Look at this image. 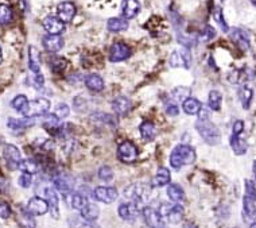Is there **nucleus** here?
<instances>
[{
    "label": "nucleus",
    "mask_w": 256,
    "mask_h": 228,
    "mask_svg": "<svg viewBox=\"0 0 256 228\" xmlns=\"http://www.w3.org/2000/svg\"><path fill=\"white\" fill-rule=\"evenodd\" d=\"M196 161V151L189 144H178L174 147L170 155V165L179 170L186 165H190Z\"/></svg>",
    "instance_id": "f257e3e1"
},
{
    "label": "nucleus",
    "mask_w": 256,
    "mask_h": 228,
    "mask_svg": "<svg viewBox=\"0 0 256 228\" xmlns=\"http://www.w3.org/2000/svg\"><path fill=\"white\" fill-rule=\"evenodd\" d=\"M256 218V185L251 180L246 181V195L243 199V219L252 222Z\"/></svg>",
    "instance_id": "f03ea898"
},
{
    "label": "nucleus",
    "mask_w": 256,
    "mask_h": 228,
    "mask_svg": "<svg viewBox=\"0 0 256 228\" xmlns=\"http://www.w3.org/2000/svg\"><path fill=\"white\" fill-rule=\"evenodd\" d=\"M197 132L201 138L210 146H214L220 142V131L209 119H198L196 123Z\"/></svg>",
    "instance_id": "7ed1b4c3"
},
{
    "label": "nucleus",
    "mask_w": 256,
    "mask_h": 228,
    "mask_svg": "<svg viewBox=\"0 0 256 228\" xmlns=\"http://www.w3.org/2000/svg\"><path fill=\"white\" fill-rule=\"evenodd\" d=\"M150 193H151V186L146 185L143 182L131 184L130 186H127L124 189V197L139 205L143 204L149 199Z\"/></svg>",
    "instance_id": "20e7f679"
},
{
    "label": "nucleus",
    "mask_w": 256,
    "mask_h": 228,
    "mask_svg": "<svg viewBox=\"0 0 256 228\" xmlns=\"http://www.w3.org/2000/svg\"><path fill=\"white\" fill-rule=\"evenodd\" d=\"M50 107V100H47L45 98L34 99L31 102H28L27 107H26V110H24L22 115L24 117H31V119L38 116H43V115H46L47 112H49Z\"/></svg>",
    "instance_id": "39448f33"
},
{
    "label": "nucleus",
    "mask_w": 256,
    "mask_h": 228,
    "mask_svg": "<svg viewBox=\"0 0 256 228\" xmlns=\"http://www.w3.org/2000/svg\"><path fill=\"white\" fill-rule=\"evenodd\" d=\"M138 147L131 140H124L117 147V157L121 162L132 163L138 159Z\"/></svg>",
    "instance_id": "423d86ee"
},
{
    "label": "nucleus",
    "mask_w": 256,
    "mask_h": 228,
    "mask_svg": "<svg viewBox=\"0 0 256 228\" xmlns=\"http://www.w3.org/2000/svg\"><path fill=\"white\" fill-rule=\"evenodd\" d=\"M170 66L172 68H178L182 66L185 69H189L191 65V54L190 51L187 50L186 47L182 49L181 51H174L171 56H170Z\"/></svg>",
    "instance_id": "0eeeda50"
},
{
    "label": "nucleus",
    "mask_w": 256,
    "mask_h": 228,
    "mask_svg": "<svg viewBox=\"0 0 256 228\" xmlns=\"http://www.w3.org/2000/svg\"><path fill=\"white\" fill-rule=\"evenodd\" d=\"M142 214H143L146 224L150 228H166V224H165V220L162 219V216L158 214V211L154 210L153 207L143 208Z\"/></svg>",
    "instance_id": "6e6552de"
},
{
    "label": "nucleus",
    "mask_w": 256,
    "mask_h": 228,
    "mask_svg": "<svg viewBox=\"0 0 256 228\" xmlns=\"http://www.w3.org/2000/svg\"><path fill=\"white\" fill-rule=\"evenodd\" d=\"M131 49L128 45L123 42H116L113 43L109 51V60L112 62H121V61H126L127 58H130L131 56Z\"/></svg>",
    "instance_id": "1a4fd4ad"
},
{
    "label": "nucleus",
    "mask_w": 256,
    "mask_h": 228,
    "mask_svg": "<svg viewBox=\"0 0 256 228\" xmlns=\"http://www.w3.org/2000/svg\"><path fill=\"white\" fill-rule=\"evenodd\" d=\"M3 157H4L5 162L8 165V168L18 169L19 163L22 161V155L16 146L14 144H7L3 150Z\"/></svg>",
    "instance_id": "9d476101"
},
{
    "label": "nucleus",
    "mask_w": 256,
    "mask_h": 228,
    "mask_svg": "<svg viewBox=\"0 0 256 228\" xmlns=\"http://www.w3.org/2000/svg\"><path fill=\"white\" fill-rule=\"evenodd\" d=\"M94 199L104 204H111L117 199V191L112 186H97L94 189Z\"/></svg>",
    "instance_id": "9b49d317"
},
{
    "label": "nucleus",
    "mask_w": 256,
    "mask_h": 228,
    "mask_svg": "<svg viewBox=\"0 0 256 228\" xmlns=\"http://www.w3.org/2000/svg\"><path fill=\"white\" fill-rule=\"evenodd\" d=\"M76 11H77L76 5L72 1H62L57 7V14H58L57 18L64 23H69L76 16Z\"/></svg>",
    "instance_id": "f8f14e48"
},
{
    "label": "nucleus",
    "mask_w": 256,
    "mask_h": 228,
    "mask_svg": "<svg viewBox=\"0 0 256 228\" xmlns=\"http://www.w3.org/2000/svg\"><path fill=\"white\" fill-rule=\"evenodd\" d=\"M45 196H46V203L49 205L50 215L54 219H57L60 216V199H58L56 189L51 186H47L45 189Z\"/></svg>",
    "instance_id": "ddd939ff"
},
{
    "label": "nucleus",
    "mask_w": 256,
    "mask_h": 228,
    "mask_svg": "<svg viewBox=\"0 0 256 228\" xmlns=\"http://www.w3.org/2000/svg\"><path fill=\"white\" fill-rule=\"evenodd\" d=\"M49 211V205H47L45 199L41 197H33L30 199L27 203V212L31 216H42Z\"/></svg>",
    "instance_id": "4468645a"
},
{
    "label": "nucleus",
    "mask_w": 256,
    "mask_h": 228,
    "mask_svg": "<svg viewBox=\"0 0 256 228\" xmlns=\"http://www.w3.org/2000/svg\"><path fill=\"white\" fill-rule=\"evenodd\" d=\"M43 28L46 30L49 35H60L65 30V23L61 22L57 16H46L43 19Z\"/></svg>",
    "instance_id": "2eb2a0df"
},
{
    "label": "nucleus",
    "mask_w": 256,
    "mask_h": 228,
    "mask_svg": "<svg viewBox=\"0 0 256 228\" xmlns=\"http://www.w3.org/2000/svg\"><path fill=\"white\" fill-rule=\"evenodd\" d=\"M231 39L236 43L242 50H248L251 46V41H250V35L246 30L243 28L235 27L231 30Z\"/></svg>",
    "instance_id": "dca6fc26"
},
{
    "label": "nucleus",
    "mask_w": 256,
    "mask_h": 228,
    "mask_svg": "<svg viewBox=\"0 0 256 228\" xmlns=\"http://www.w3.org/2000/svg\"><path fill=\"white\" fill-rule=\"evenodd\" d=\"M139 204L136 203H124L119 207V215L123 220L126 222H134L139 215Z\"/></svg>",
    "instance_id": "f3484780"
},
{
    "label": "nucleus",
    "mask_w": 256,
    "mask_h": 228,
    "mask_svg": "<svg viewBox=\"0 0 256 228\" xmlns=\"http://www.w3.org/2000/svg\"><path fill=\"white\" fill-rule=\"evenodd\" d=\"M140 3L139 0H121V14L123 18L134 19L139 14Z\"/></svg>",
    "instance_id": "a211bd4d"
},
{
    "label": "nucleus",
    "mask_w": 256,
    "mask_h": 228,
    "mask_svg": "<svg viewBox=\"0 0 256 228\" xmlns=\"http://www.w3.org/2000/svg\"><path fill=\"white\" fill-rule=\"evenodd\" d=\"M112 108H113V111H115L116 115H119V116H124V115H127V114L131 111L132 103H131L130 99L126 98V96H119V98H116L112 102Z\"/></svg>",
    "instance_id": "6ab92c4d"
},
{
    "label": "nucleus",
    "mask_w": 256,
    "mask_h": 228,
    "mask_svg": "<svg viewBox=\"0 0 256 228\" xmlns=\"http://www.w3.org/2000/svg\"><path fill=\"white\" fill-rule=\"evenodd\" d=\"M43 47L50 53H57L60 51L64 46V39L61 38V35H45L42 39Z\"/></svg>",
    "instance_id": "aec40b11"
},
{
    "label": "nucleus",
    "mask_w": 256,
    "mask_h": 228,
    "mask_svg": "<svg viewBox=\"0 0 256 228\" xmlns=\"http://www.w3.org/2000/svg\"><path fill=\"white\" fill-rule=\"evenodd\" d=\"M34 121L31 117H23V119H14V117H9L8 121H7V126L12 132H22L26 128L33 124Z\"/></svg>",
    "instance_id": "412c9836"
},
{
    "label": "nucleus",
    "mask_w": 256,
    "mask_h": 228,
    "mask_svg": "<svg viewBox=\"0 0 256 228\" xmlns=\"http://www.w3.org/2000/svg\"><path fill=\"white\" fill-rule=\"evenodd\" d=\"M68 199V203L72 208H75L77 211H81L84 208L85 205L88 204L89 201L86 200V197L81 193H76V192H70V193H66L64 195Z\"/></svg>",
    "instance_id": "4be33fe9"
},
{
    "label": "nucleus",
    "mask_w": 256,
    "mask_h": 228,
    "mask_svg": "<svg viewBox=\"0 0 256 228\" xmlns=\"http://www.w3.org/2000/svg\"><path fill=\"white\" fill-rule=\"evenodd\" d=\"M28 68L34 75L41 73V56H39V51L37 50V47H28Z\"/></svg>",
    "instance_id": "5701e85b"
},
{
    "label": "nucleus",
    "mask_w": 256,
    "mask_h": 228,
    "mask_svg": "<svg viewBox=\"0 0 256 228\" xmlns=\"http://www.w3.org/2000/svg\"><path fill=\"white\" fill-rule=\"evenodd\" d=\"M85 85L89 91L92 92H101L104 89V80L101 79V76L96 75V73H92V75H88L84 80Z\"/></svg>",
    "instance_id": "b1692460"
},
{
    "label": "nucleus",
    "mask_w": 256,
    "mask_h": 228,
    "mask_svg": "<svg viewBox=\"0 0 256 228\" xmlns=\"http://www.w3.org/2000/svg\"><path fill=\"white\" fill-rule=\"evenodd\" d=\"M229 143H231L233 153L236 154V155H243V154L247 153V142L243 139L242 135H231Z\"/></svg>",
    "instance_id": "393cba45"
},
{
    "label": "nucleus",
    "mask_w": 256,
    "mask_h": 228,
    "mask_svg": "<svg viewBox=\"0 0 256 228\" xmlns=\"http://www.w3.org/2000/svg\"><path fill=\"white\" fill-rule=\"evenodd\" d=\"M170 178H171V174L169 172L168 168H159L157 170V174H155V177L153 180V186H165V185H169V182H170Z\"/></svg>",
    "instance_id": "a878e982"
},
{
    "label": "nucleus",
    "mask_w": 256,
    "mask_h": 228,
    "mask_svg": "<svg viewBox=\"0 0 256 228\" xmlns=\"http://www.w3.org/2000/svg\"><path fill=\"white\" fill-rule=\"evenodd\" d=\"M81 212V218H84L85 220H88V222H94V220L97 219L98 215H100V211H98V207L96 204H92V203H88V204L85 205L83 210L80 211Z\"/></svg>",
    "instance_id": "bb28decb"
},
{
    "label": "nucleus",
    "mask_w": 256,
    "mask_h": 228,
    "mask_svg": "<svg viewBox=\"0 0 256 228\" xmlns=\"http://www.w3.org/2000/svg\"><path fill=\"white\" fill-rule=\"evenodd\" d=\"M107 28L111 33H120L128 28V22L124 18H111L108 20Z\"/></svg>",
    "instance_id": "cd10ccee"
},
{
    "label": "nucleus",
    "mask_w": 256,
    "mask_h": 228,
    "mask_svg": "<svg viewBox=\"0 0 256 228\" xmlns=\"http://www.w3.org/2000/svg\"><path fill=\"white\" fill-rule=\"evenodd\" d=\"M182 108H183V111L186 112L187 115H197L201 111L202 104L197 99L187 98L185 102L182 103Z\"/></svg>",
    "instance_id": "c85d7f7f"
},
{
    "label": "nucleus",
    "mask_w": 256,
    "mask_h": 228,
    "mask_svg": "<svg viewBox=\"0 0 256 228\" xmlns=\"http://www.w3.org/2000/svg\"><path fill=\"white\" fill-rule=\"evenodd\" d=\"M139 130L142 138L145 140H147V142H151V140L155 138V135H157V128H155L154 123H151V121H145V123H142L139 127Z\"/></svg>",
    "instance_id": "c756f323"
},
{
    "label": "nucleus",
    "mask_w": 256,
    "mask_h": 228,
    "mask_svg": "<svg viewBox=\"0 0 256 228\" xmlns=\"http://www.w3.org/2000/svg\"><path fill=\"white\" fill-rule=\"evenodd\" d=\"M252 96H254L252 89L248 85H242V88L239 91V99H240V103H242L244 110H248V108L251 107Z\"/></svg>",
    "instance_id": "7c9ffc66"
},
{
    "label": "nucleus",
    "mask_w": 256,
    "mask_h": 228,
    "mask_svg": "<svg viewBox=\"0 0 256 228\" xmlns=\"http://www.w3.org/2000/svg\"><path fill=\"white\" fill-rule=\"evenodd\" d=\"M168 196L169 199L175 203H179L185 199V193H183V189L181 186L177 185V184H169L168 186Z\"/></svg>",
    "instance_id": "2f4dec72"
},
{
    "label": "nucleus",
    "mask_w": 256,
    "mask_h": 228,
    "mask_svg": "<svg viewBox=\"0 0 256 228\" xmlns=\"http://www.w3.org/2000/svg\"><path fill=\"white\" fill-rule=\"evenodd\" d=\"M183 218V208H182L179 204H175V205H171L170 207V211H169L168 214V218L166 220H169L170 223H179Z\"/></svg>",
    "instance_id": "473e14b6"
},
{
    "label": "nucleus",
    "mask_w": 256,
    "mask_h": 228,
    "mask_svg": "<svg viewBox=\"0 0 256 228\" xmlns=\"http://www.w3.org/2000/svg\"><path fill=\"white\" fill-rule=\"evenodd\" d=\"M223 103V96L219 91H210L209 98H208V106L212 111H220Z\"/></svg>",
    "instance_id": "72a5a7b5"
},
{
    "label": "nucleus",
    "mask_w": 256,
    "mask_h": 228,
    "mask_svg": "<svg viewBox=\"0 0 256 228\" xmlns=\"http://www.w3.org/2000/svg\"><path fill=\"white\" fill-rule=\"evenodd\" d=\"M38 168L39 166L34 159H22L18 169H20L23 173H27V174H35L38 172Z\"/></svg>",
    "instance_id": "f704fd0d"
},
{
    "label": "nucleus",
    "mask_w": 256,
    "mask_h": 228,
    "mask_svg": "<svg viewBox=\"0 0 256 228\" xmlns=\"http://www.w3.org/2000/svg\"><path fill=\"white\" fill-rule=\"evenodd\" d=\"M187 98H190V89L185 87H178L171 92V99L174 102H185Z\"/></svg>",
    "instance_id": "c9c22d12"
},
{
    "label": "nucleus",
    "mask_w": 256,
    "mask_h": 228,
    "mask_svg": "<svg viewBox=\"0 0 256 228\" xmlns=\"http://www.w3.org/2000/svg\"><path fill=\"white\" fill-rule=\"evenodd\" d=\"M60 119L54 114H50V115H46L45 119H43V127L47 131H54L57 128H60Z\"/></svg>",
    "instance_id": "e433bc0d"
},
{
    "label": "nucleus",
    "mask_w": 256,
    "mask_h": 228,
    "mask_svg": "<svg viewBox=\"0 0 256 228\" xmlns=\"http://www.w3.org/2000/svg\"><path fill=\"white\" fill-rule=\"evenodd\" d=\"M12 9L8 4H0V24H8L12 20Z\"/></svg>",
    "instance_id": "4c0bfd02"
},
{
    "label": "nucleus",
    "mask_w": 256,
    "mask_h": 228,
    "mask_svg": "<svg viewBox=\"0 0 256 228\" xmlns=\"http://www.w3.org/2000/svg\"><path fill=\"white\" fill-rule=\"evenodd\" d=\"M27 104L28 100L24 95H18V96L12 100V103H11L12 108H14L15 111H18L19 114H23L26 107H27Z\"/></svg>",
    "instance_id": "58836bf2"
},
{
    "label": "nucleus",
    "mask_w": 256,
    "mask_h": 228,
    "mask_svg": "<svg viewBox=\"0 0 256 228\" xmlns=\"http://www.w3.org/2000/svg\"><path fill=\"white\" fill-rule=\"evenodd\" d=\"M213 19L217 22V24H219L220 27L223 28V31H225V33H228V24H227V22H225V19H224V14H223V9H221V7H214L213 9Z\"/></svg>",
    "instance_id": "ea45409f"
},
{
    "label": "nucleus",
    "mask_w": 256,
    "mask_h": 228,
    "mask_svg": "<svg viewBox=\"0 0 256 228\" xmlns=\"http://www.w3.org/2000/svg\"><path fill=\"white\" fill-rule=\"evenodd\" d=\"M70 228H93V226L90 224V222L85 220L81 216H73L69 219Z\"/></svg>",
    "instance_id": "a19ab883"
},
{
    "label": "nucleus",
    "mask_w": 256,
    "mask_h": 228,
    "mask_svg": "<svg viewBox=\"0 0 256 228\" xmlns=\"http://www.w3.org/2000/svg\"><path fill=\"white\" fill-rule=\"evenodd\" d=\"M216 37V30H214L212 26H205V28L201 31L200 37H198V41H201V42H209V41H212L213 38Z\"/></svg>",
    "instance_id": "79ce46f5"
},
{
    "label": "nucleus",
    "mask_w": 256,
    "mask_h": 228,
    "mask_svg": "<svg viewBox=\"0 0 256 228\" xmlns=\"http://www.w3.org/2000/svg\"><path fill=\"white\" fill-rule=\"evenodd\" d=\"M98 178L104 182H109L112 181L113 178V172L109 166H101L98 169Z\"/></svg>",
    "instance_id": "37998d69"
},
{
    "label": "nucleus",
    "mask_w": 256,
    "mask_h": 228,
    "mask_svg": "<svg viewBox=\"0 0 256 228\" xmlns=\"http://www.w3.org/2000/svg\"><path fill=\"white\" fill-rule=\"evenodd\" d=\"M66 68V61L64 58H54V60L51 61V69L54 73H61V72H64Z\"/></svg>",
    "instance_id": "c03bdc74"
},
{
    "label": "nucleus",
    "mask_w": 256,
    "mask_h": 228,
    "mask_svg": "<svg viewBox=\"0 0 256 228\" xmlns=\"http://www.w3.org/2000/svg\"><path fill=\"white\" fill-rule=\"evenodd\" d=\"M69 112H70V110H69V107H68V104H65V103H61V104L57 106L56 114H54V115H56V116L61 120V119H64V117L68 116V115H69Z\"/></svg>",
    "instance_id": "a18cd8bd"
},
{
    "label": "nucleus",
    "mask_w": 256,
    "mask_h": 228,
    "mask_svg": "<svg viewBox=\"0 0 256 228\" xmlns=\"http://www.w3.org/2000/svg\"><path fill=\"white\" fill-rule=\"evenodd\" d=\"M20 224H22V227L24 228L35 227V222H34V219L31 218V215L28 214L27 211H26V214L22 215V218H20Z\"/></svg>",
    "instance_id": "49530a36"
},
{
    "label": "nucleus",
    "mask_w": 256,
    "mask_h": 228,
    "mask_svg": "<svg viewBox=\"0 0 256 228\" xmlns=\"http://www.w3.org/2000/svg\"><path fill=\"white\" fill-rule=\"evenodd\" d=\"M92 120H97L100 123H113V117L108 114H102V112H96L92 115Z\"/></svg>",
    "instance_id": "de8ad7c7"
},
{
    "label": "nucleus",
    "mask_w": 256,
    "mask_h": 228,
    "mask_svg": "<svg viewBox=\"0 0 256 228\" xmlns=\"http://www.w3.org/2000/svg\"><path fill=\"white\" fill-rule=\"evenodd\" d=\"M19 185L22 186V188H28V186H31L33 184V178H31V174H27V173H22L20 174V177L18 180Z\"/></svg>",
    "instance_id": "09e8293b"
},
{
    "label": "nucleus",
    "mask_w": 256,
    "mask_h": 228,
    "mask_svg": "<svg viewBox=\"0 0 256 228\" xmlns=\"http://www.w3.org/2000/svg\"><path fill=\"white\" fill-rule=\"evenodd\" d=\"M11 216V208L4 201H0V219H8Z\"/></svg>",
    "instance_id": "8fccbe9b"
},
{
    "label": "nucleus",
    "mask_w": 256,
    "mask_h": 228,
    "mask_svg": "<svg viewBox=\"0 0 256 228\" xmlns=\"http://www.w3.org/2000/svg\"><path fill=\"white\" fill-rule=\"evenodd\" d=\"M166 112L170 116H178L179 115V107L175 103H169L168 106H166Z\"/></svg>",
    "instance_id": "3c124183"
},
{
    "label": "nucleus",
    "mask_w": 256,
    "mask_h": 228,
    "mask_svg": "<svg viewBox=\"0 0 256 228\" xmlns=\"http://www.w3.org/2000/svg\"><path fill=\"white\" fill-rule=\"evenodd\" d=\"M243 131H244V123L242 120L235 121L232 127V135H242Z\"/></svg>",
    "instance_id": "603ef678"
},
{
    "label": "nucleus",
    "mask_w": 256,
    "mask_h": 228,
    "mask_svg": "<svg viewBox=\"0 0 256 228\" xmlns=\"http://www.w3.org/2000/svg\"><path fill=\"white\" fill-rule=\"evenodd\" d=\"M43 84H45L43 76L41 75V73H35V75H34V85H35V88H42Z\"/></svg>",
    "instance_id": "864d4df0"
},
{
    "label": "nucleus",
    "mask_w": 256,
    "mask_h": 228,
    "mask_svg": "<svg viewBox=\"0 0 256 228\" xmlns=\"http://www.w3.org/2000/svg\"><path fill=\"white\" fill-rule=\"evenodd\" d=\"M254 174H255V177H256V161L254 162Z\"/></svg>",
    "instance_id": "5fc2aeb1"
},
{
    "label": "nucleus",
    "mask_w": 256,
    "mask_h": 228,
    "mask_svg": "<svg viewBox=\"0 0 256 228\" xmlns=\"http://www.w3.org/2000/svg\"><path fill=\"white\" fill-rule=\"evenodd\" d=\"M250 228H256V222H254V223H252L251 226H250Z\"/></svg>",
    "instance_id": "6e6d98bb"
},
{
    "label": "nucleus",
    "mask_w": 256,
    "mask_h": 228,
    "mask_svg": "<svg viewBox=\"0 0 256 228\" xmlns=\"http://www.w3.org/2000/svg\"><path fill=\"white\" fill-rule=\"evenodd\" d=\"M3 60V54H1V47H0V62Z\"/></svg>",
    "instance_id": "4d7b16f0"
},
{
    "label": "nucleus",
    "mask_w": 256,
    "mask_h": 228,
    "mask_svg": "<svg viewBox=\"0 0 256 228\" xmlns=\"http://www.w3.org/2000/svg\"><path fill=\"white\" fill-rule=\"evenodd\" d=\"M251 1H252V4L256 5V0H251Z\"/></svg>",
    "instance_id": "13d9d810"
}]
</instances>
